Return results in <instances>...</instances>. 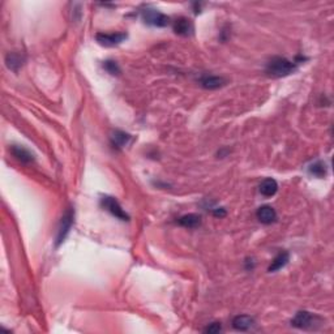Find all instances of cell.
Segmentation results:
<instances>
[{
  "mask_svg": "<svg viewBox=\"0 0 334 334\" xmlns=\"http://www.w3.org/2000/svg\"><path fill=\"white\" fill-rule=\"evenodd\" d=\"M101 205L107 212L111 213L115 218H118L120 221H128L129 220V216H128L126 210L123 209L122 205L118 203V200L115 197H111V196H103L101 200Z\"/></svg>",
  "mask_w": 334,
  "mask_h": 334,
  "instance_id": "3957f363",
  "label": "cell"
},
{
  "mask_svg": "<svg viewBox=\"0 0 334 334\" xmlns=\"http://www.w3.org/2000/svg\"><path fill=\"white\" fill-rule=\"evenodd\" d=\"M131 141V135H128L126 132L123 131H115L111 136V143H112V146L116 149L124 148L126 145H128V143Z\"/></svg>",
  "mask_w": 334,
  "mask_h": 334,
  "instance_id": "5bb4252c",
  "label": "cell"
},
{
  "mask_svg": "<svg viewBox=\"0 0 334 334\" xmlns=\"http://www.w3.org/2000/svg\"><path fill=\"white\" fill-rule=\"evenodd\" d=\"M256 216H257V220L264 224H270L277 220V213H275L274 207H269V205L258 207Z\"/></svg>",
  "mask_w": 334,
  "mask_h": 334,
  "instance_id": "9c48e42d",
  "label": "cell"
},
{
  "mask_svg": "<svg viewBox=\"0 0 334 334\" xmlns=\"http://www.w3.org/2000/svg\"><path fill=\"white\" fill-rule=\"evenodd\" d=\"M178 223L186 228H196L201 223V217L199 214H195V213H191V214L180 217L178 220Z\"/></svg>",
  "mask_w": 334,
  "mask_h": 334,
  "instance_id": "9a60e30c",
  "label": "cell"
},
{
  "mask_svg": "<svg viewBox=\"0 0 334 334\" xmlns=\"http://www.w3.org/2000/svg\"><path fill=\"white\" fill-rule=\"evenodd\" d=\"M127 37V33H120V32H118V33H98L95 35V39L101 46L114 47L124 42Z\"/></svg>",
  "mask_w": 334,
  "mask_h": 334,
  "instance_id": "8992f818",
  "label": "cell"
},
{
  "mask_svg": "<svg viewBox=\"0 0 334 334\" xmlns=\"http://www.w3.org/2000/svg\"><path fill=\"white\" fill-rule=\"evenodd\" d=\"M200 84L203 88L209 90L218 89L221 86H223L226 84V80L223 77L216 76V75H204L201 79H200Z\"/></svg>",
  "mask_w": 334,
  "mask_h": 334,
  "instance_id": "ba28073f",
  "label": "cell"
},
{
  "mask_svg": "<svg viewBox=\"0 0 334 334\" xmlns=\"http://www.w3.org/2000/svg\"><path fill=\"white\" fill-rule=\"evenodd\" d=\"M296 68H298V63H295V62H290L282 56H274L268 62L265 71L269 76L285 77L295 72Z\"/></svg>",
  "mask_w": 334,
  "mask_h": 334,
  "instance_id": "6da1fadb",
  "label": "cell"
},
{
  "mask_svg": "<svg viewBox=\"0 0 334 334\" xmlns=\"http://www.w3.org/2000/svg\"><path fill=\"white\" fill-rule=\"evenodd\" d=\"M254 324V318L251 316H247V315H239L237 318H234L233 320L234 329L239 330V332H245V330L251 329Z\"/></svg>",
  "mask_w": 334,
  "mask_h": 334,
  "instance_id": "7c38bea8",
  "label": "cell"
},
{
  "mask_svg": "<svg viewBox=\"0 0 334 334\" xmlns=\"http://www.w3.org/2000/svg\"><path fill=\"white\" fill-rule=\"evenodd\" d=\"M278 191V183L275 182L273 178L264 179L260 184V193L265 197H271L274 196Z\"/></svg>",
  "mask_w": 334,
  "mask_h": 334,
  "instance_id": "8fae6325",
  "label": "cell"
},
{
  "mask_svg": "<svg viewBox=\"0 0 334 334\" xmlns=\"http://www.w3.org/2000/svg\"><path fill=\"white\" fill-rule=\"evenodd\" d=\"M5 63H7V67L13 71V72H17L18 68L21 67L22 63H24V58H22L20 54L17 52H9L7 58H5Z\"/></svg>",
  "mask_w": 334,
  "mask_h": 334,
  "instance_id": "2e32d148",
  "label": "cell"
},
{
  "mask_svg": "<svg viewBox=\"0 0 334 334\" xmlns=\"http://www.w3.org/2000/svg\"><path fill=\"white\" fill-rule=\"evenodd\" d=\"M309 174H312L316 178H324L326 175V165L321 161H316L309 166Z\"/></svg>",
  "mask_w": 334,
  "mask_h": 334,
  "instance_id": "e0dca14e",
  "label": "cell"
},
{
  "mask_svg": "<svg viewBox=\"0 0 334 334\" xmlns=\"http://www.w3.org/2000/svg\"><path fill=\"white\" fill-rule=\"evenodd\" d=\"M75 222V210L72 207L67 209V212L64 213V216L62 217L59 224V230H58V237H56V247H59L64 241V239L67 238V235L71 231V228Z\"/></svg>",
  "mask_w": 334,
  "mask_h": 334,
  "instance_id": "7a4b0ae2",
  "label": "cell"
},
{
  "mask_svg": "<svg viewBox=\"0 0 334 334\" xmlns=\"http://www.w3.org/2000/svg\"><path fill=\"white\" fill-rule=\"evenodd\" d=\"M9 150H11L12 156L16 158L17 161L21 162V163H24V165L32 163V162L34 161L33 153L30 152V150H28L26 148H24V146H20V145H13V146H11Z\"/></svg>",
  "mask_w": 334,
  "mask_h": 334,
  "instance_id": "52a82bcc",
  "label": "cell"
},
{
  "mask_svg": "<svg viewBox=\"0 0 334 334\" xmlns=\"http://www.w3.org/2000/svg\"><path fill=\"white\" fill-rule=\"evenodd\" d=\"M318 318L308 311H299L291 320V325L299 329H312L318 325Z\"/></svg>",
  "mask_w": 334,
  "mask_h": 334,
  "instance_id": "277c9868",
  "label": "cell"
},
{
  "mask_svg": "<svg viewBox=\"0 0 334 334\" xmlns=\"http://www.w3.org/2000/svg\"><path fill=\"white\" fill-rule=\"evenodd\" d=\"M288 260H290V254H288V252H286V251L279 252V254L273 258V261H271L270 267L268 268V270L270 271V273H273V271H277L279 270V269H282V268L287 265Z\"/></svg>",
  "mask_w": 334,
  "mask_h": 334,
  "instance_id": "4fadbf2b",
  "label": "cell"
},
{
  "mask_svg": "<svg viewBox=\"0 0 334 334\" xmlns=\"http://www.w3.org/2000/svg\"><path fill=\"white\" fill-rule=\"evenodd\" d=\"M141 16H143V20L145 21V24L152 26H158V28L166 26L170 21V18L166 15L153 8L144 9L143 13H141Z\"/></svg>",
  "mask_w": 334,
  "mask_h": 334,
  "instance_id": "5b68a950",
  "label": "cell"
},
{
  "mask_svg": "<svg viewBox=\"0 0 334 334\" xmlns=\"http://www.w3.org/2000/svg\"><path fill=\"white\" fill-rule=\"evenodd\" d=\"M174 32L179 35L187 37V35H191L193 32V25H192L191 20H188L186 17H179L174 22Z\"/></svg>",
  "mask_w": 334,
  "mask_h": 334,
  "instance_id": "30bf717a",
  "label": "cell"
},
{
  "mask_svg": "<svg viewBox=\"0 0 334 334\" xmlns=\"http://www.w3.org/2000/svg\"><path fill=\"white\" fill-rule=\"evenodd\" d=\"M221 330H222V326H221L220 322H213L210 325H207V328L204 329V332L209 334H217L220 333Z\"/></svg>",
  "mask_w": 334,
  "mask_h": 334,
  "instance_id": "d6986e66",
  "label": "cell"
},
{
  "mask_svg": "<svg viewBox=\"0 0 334 334\" xmlns=\"http://www.w3.org/2000/svg\"><path fill=\"white\" fill-rule=\"evenodd\" d=\"M103 68H105L110 75H112V76L120 73V68H119L118 63H116L115 60H106V62L103 63Z\"/></svg>",
  "mask_w": 334,
  "mask_h": 334,
  "instance_id": "ac0fdd59",
  "label": "cell"
},
{
  "mask_svg": "<svg viewBox=\"0 0 334 334\" xmlns=\"http://www.w3.org/2000/svg\"><path fill=\"white\" fill-rule=\"evenodd\" d=\"M213 214L216 217H224L226 216V212H224V209H222V207H218V209H214Z\"/></svg>",
  "mask_w": 334,
  "mask_h": 334,
  "instance_id": "ffe728a7",
  "label": "cell"
}]
</instances>
